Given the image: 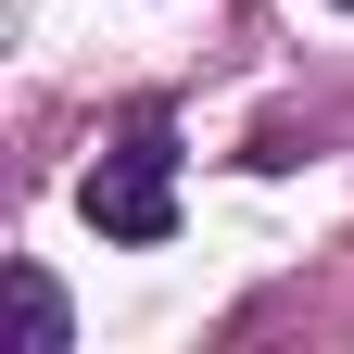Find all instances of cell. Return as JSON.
I'll return each mask as SVG.
<instances>
[{"label":"cell","instance_id":"1","mask_svg":"<svg viewBox=\"0 0 354 354\" xmlns=\"http://www.w3.org/2000/svg\"><path fill=\"white\" fill-rule=\"evenodd\" d=\"M76 215L102 241H165L177 228V127L165 114H127V140L76 177Z\"/></svg>","mask_w":354,"mask_h":354},{"label":"cell","instance_id":"2","mask_svg":"<svg viewBox=\"0 0 354 354\" xmlns=\"http://www.w3.org/2000/svg\"><path fill=\"white\" fill-rule=\"evenodd\" d=\"M13 342L26 354H64V291L38 279V266H13Z\"/></svg>","mask_w":354,"mask_h":354}]
</instances>
